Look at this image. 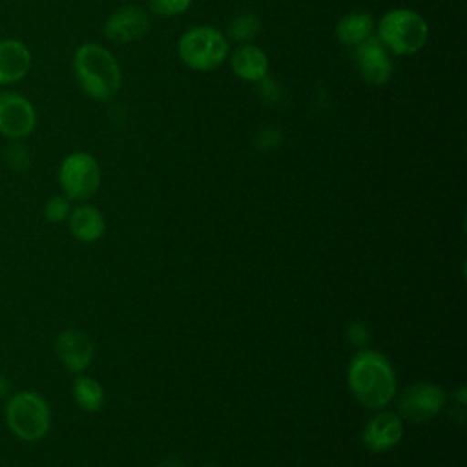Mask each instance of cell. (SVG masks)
<instances>
[{"instance_id": "cell-1", "label": "cell", "mask_w": 467, "mask_h": 467, "mask_svg": "<svg viewBox=\"0 0 467 467\" xmlns=\"http://www.w3.org/2000/svg\"><path fill=\"white\" fill-rule=\"evenodd\" d=\"M347 381L354 398L367 409H381L396 394V374L390 361L372 348L354 354L347 370Z\"/></svg>"}, {"instance_id": "cell-21", "label": "cell", "mask_w": 467, "mask_h": 467, "mask_svg": "<svg viewBox=\"0 0 467 467\" xmlns=\"http://www.w3.org/2000/svg\"><path fill=\"white\" fill-rule=\"evenodd\" d=\"M29 162H31L29 151L24 148V144H20L18 140H13V144L5 150L7 168L13 171H24V170H27Z\"/></svg>"}, {"instance_id": "cell-12", "label": "cell", "mask_w": 467, "mask_h": 467, "mask_svg": "<svg viewBox=\"0 0 467 467\" xmlns=\"http://www.w3.org/2000/svg\"><path fill=\"white\" fill-rule=\"evenodd\" d=\"M403 436L401 420L394 412L374 414L361 434L363 445L372 452H385L400 443Z\"/></svg>"}, {"instance_id": "cell-18", "label": "cell", "mask_w": 467, "mask_h": 467, "mask_svg": "<svg viewBox=\"0 0 467 467\" xmlns=\"http://www.w3.org/2000/svg\"><path fill=\"white\" fill-rule=\"evenodd\" d=\"M261 31V20L254 13H241L228 24V38L246 44L252 38H255Z\"/></svg>"}, {"instance_id": "cell-13", "label": "cell", "mask_w": 467, "mask_h": 467, "mask_svg": "<svg viewBox=\"0 0 467 467\" xmlns=\"http://www.w3.org/2000/svg\"><path fill=\"white\" fill-rule=\"evenodd\" d=\"M31 51L18 38L0 40V86L20 82L31 69Z\"/></svg>"}, {"instance_id": "cell-15", "label": "cell", "mask_w": 467, "mask_h": 467, "mask_svg": "<svg viewBox=\"0 0 467 467\" xmlns=\"http://www.w3.org/2000/svg\"><path fill=\"white\" fill-rule=\"evenodd\" d=\"M69 232L73 234L75 239L82 243H95L102 237L106 223L99 208L91 204H80L75 210H71L69 217Z\"/></svg>"}, {"instance_id": "cell-10", "label": "cell", "mask_w": 467, "mask_h": 467, "mask_svg": "<svg viewBox=\"0 0 467 467\" xmlns=\"http://www.w3.org/2000/svg\"><path fill=\"white\" fill-rule=\"evenodd\" d=\"M354 60L361 78L370 86H383L392 77V60L378 36H368L354 47Z\"/></svg>"}, {"instance_id": "cell-8", "label": "cell", "mask_w": 467, "mask_h": 467, "mask_svg": "<svg viewBox=\"0 0 467 467\" xmlns=\"http://www.w3.org/2000/svg\"><path fill=\"white\" fill-rule=\"evenodd\" d=\"M38 117L33 102L16 91L0 93V135L7 140H22L36 128Z\"/></svg>"}, {"instance_id": "cell-24", "label": "cell", "mask_w": 467, "mask_h": 467, "mask_svg": "<svg viewBox=\"0 0 467 467\" xmlns=\"http://www.w3.org/2000/svg\"><path fill=\"white\" fill-rule=\"evenodd\" d=\"M9 390H11V381L4 374H0V400H4L9 394Z\"/></svg>"}, {"instance_id": "cell-9", "label": "cell", "mask_w": 467, "mask_h": 467, "mask_svg": "<svg viewBox=\"0 0 467 467\" xmlns=\"http://www.w3.org/2000/svg\"><path fill=\"white\" fill-rule=\"evenodd\" d=\"M148 29L150 13L140 5H124L106 18L102 33L109 42L122 46L142 38Z\"/></svg>"}, {"instance_id": "cell-3", "label": "cell", "mask_w": 467, "mask_h": 467, "mask_svg": "<svg viewBox=\"0 0 467 467\" xmlns=\"http://www.w3.org/2000/svg\"><path fill=\"white\" fill-rule=\"evenodd\" d=\"M427 38L429 24L414 9H390L378 22V40L389 53L414 55L427 44Z\"/></svg>"}, {"instance_id": "cell-6", "label": "cell", "mask_w": 467, "mask_h": 467, "mask_svg": "<svg viewBox=\"0 0 467 467\" xmlns=\"http://www.w3.org/2000/svg\"><path fill=\"white\" fill-rule=\"evenodd\" d=\"M58 184L69 201H88L100 186V166L86 151L69 153L58 168Z\"/></svg>"}, {"instance_id": "cell-19", "label": "cell", "mask_w": 467, "mask_h": 467, "mask_svg": "<svg viewBox=\"0 0 467 467\" xmlns=\"http://www.w3.org/2000/svg\"><path fill=\"white\" fill-rule=\"evenodd\" d=\"M71 201L66 195H53L44 204V217L49 223H62L71 213Z\"/></svg>"}, {"instance_id": "cell-5", "label": "cell", "mask_w": 467, "mask_h": 467, "mask_svg": "<svg viewBox=\"0 0 467 467\" xmlns=\"http://www.w3.org/2000/svg\"><path fill=\"white\" fill-rule=\"evenodd\" d=\"M179 58L195 71H212L230 55L228 38L213 26H195L184 31L177 44Z\"/></svg>"}, {"instance_id": "cell-22", "label": "cell", "mask_w": 467, "mask_h": 467, "mask_svg": "<svg viewBox=\"0 0 467 467\" xmlns=\"http://www.w3.org/2000/svg\"><path fill=\"white\" fill-rule=\"evenodd\" d=\"M347 337L354 343V345H365L368 339H370V328L365 325V323H352L348 328H347Z\"/></svg>"}, {"instance_id": "cell-4", "label": "cell", "mask_w": 467, "mask_h": 467, "mask_svg": "<svg viewBox=\"0 0 467 467\" xmlns=\"http://www.w3.org/2000/svg\"><path fill=\"white\" fill-rule=\"evenodd\" d=\"M4 420L11 434L18 440L38 441L49 432L51 409L42 394L20 390L5 401Z\"/></svg>"}, {"instance_id": "cell-11", "label": "cell", "mask_w": 467, "mask_h": 467, "mask_svg": "<svg viewBox=\"0 0 467 467\" xmlns=\"http://www.w3.org/2000/svg\"><path fill=\"white\" fill-rule=\"evenodd\" d=\"M55 354L60 363L73 374H82L93 361V343L78 328H66L55 341Z\"/></svg>"}, {"instance_id": "cell-23", "label": "cell", "mask_w": 467, "mask_h": 467, "mask_svg": "<svg viewBox=\"0 0 467 467\" xmlns=\"http://www.w3.org/2000/svg\"><path fill=\"white\" fill-rule=\"evenodd\" d=\"M261 139H263V146L261 148H274L279 144V133L275 130H265L261 133Z\"/></svg>"}, {"instance_id": "cell-2", "label": "cell", "mask_w": 467, "mask_h": 467, "mask_svg": "<svg viewBox=\"0 0 467 467\" xmlns=\"http://www.w3.org/2000/svg\"><path fill=\"white\" fill-rule=\"evenodd\" d=\"M73 75L78 88L95 100L111 99L122 84L120 66L113 53L95 42H86L75 49Z\"/></svg>"}, {"instance_id": "cell-25", "label": "cell", "mask_w": 467, "mask_h": 467, "mask_svg": "<svg viewBox=\"0 0 467 467\" xmlns=\"http://www.w3.org/2000/svg\"><path fill=\"white\" fill-rule=\"evenodd\" d=\"M208 467H212V465H208Z\"/></svg>"}, {"instance_id": "cell-16", "label": "cell", "mask_w": 467, "mask_h": 467, "mask_svg": "<svg viewBox=\"0 0 467 467\" xmlns=\"http://www.w3.org/2000/svg\"><path fill=\"white\" fill-rule=\"evenodd\" d=\"M374 18L367 11H352L343 15L336 24V36L341 44L356 47L372 36Z\"/></svg>"}, {"instance_id": "cell-20", "label": "cell", "mask_w": 467, "mask_h": 467, "mask_svg": "<svg viewBox=\"0 0 467 467\" xmlns=\"http://www.w3.org/2000/svg\"><path fill=\"white\" fill-rule=\"evenodd\" d=\"M193 0H150V11L157 16H177L190 9Z\"/></svg>"}, {"instance_id": "cell-17", "label": "cell", "mask_w": 467, "mask_h": 467, "mask_svg": "<svg viewBox=\"0 0 467 467\" xmlns=\"http://www.w3.org/2000/svg\"><path fill=\"white\" fill-rule=\"evenodd\" d=\"M73 396H75L77 405L82 410H88V412L99 410L102 407V403H104L102 385L95 378H89V376H84V374H78L75 378V381H73Z\"/></svg>"}, {"instance_id": "cell-14", "label": "cell", "mask_w": 467, "mask_h": 467, "mask_svg": "<svg viewBox=\"0 0 467 467\" xmlns=\"http://www.w3.org/2000/svg\"><path fill=\"white\" fill-rule=\"evenodd\" d=\"M230 66L235 77L246 82H261L268 75V57L254 44H241L230 55Z\"/></svg>"}, {"instance_id": "cell-7", "label": "cell", "mask_w": 467, "mask_h": 467, "mask_svg": "<svg viewBox=\"0 0 467 467\" xmlns=\"http://www.w3.org/2000/svg\"><path fill=\"white\" fill-rule=\"evenodd\" d=\"M447 392L432 381H416L403 390L398 400V412L414 423L432 420L445 405Z\"/></svg>"}]
</instances>
